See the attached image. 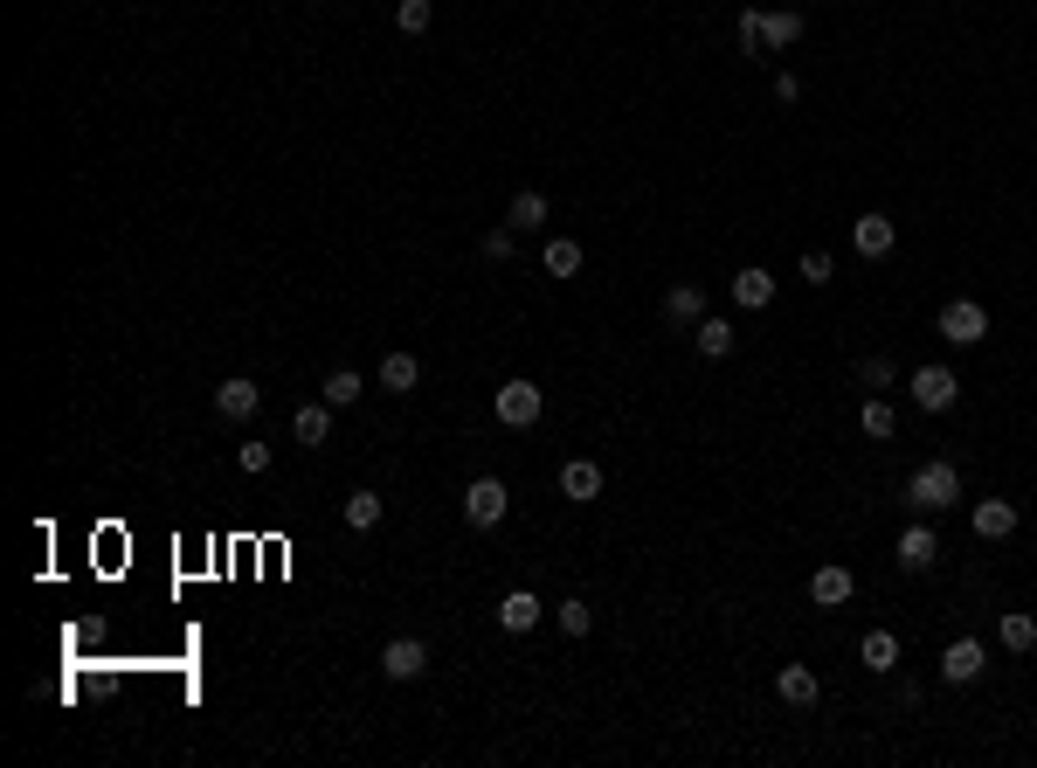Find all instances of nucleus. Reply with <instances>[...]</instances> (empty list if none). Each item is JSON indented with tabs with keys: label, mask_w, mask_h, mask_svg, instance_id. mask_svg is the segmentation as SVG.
Returning a JSON list of instances; mask_svg holds the SVG:
<instances>
[{
	"label": "nucleus",
	"mask_w": 1037,
	"mask_h": 768,
	"mask_svg": "<svg viewBox=\"0 0 1037 768\" xmlns=\"http://www.w3.org/2000/svg\"><path fill=\"white\" fill-rule=\"evenodd\" d=\"M954 499H961V471H954L948 457L920 464V471L907 478V505H913V513H948Z\"/></svg>",
	"instance_id": "1"
},
{
	"label": "nucleus",
	"mask_w": 1037,
	"mask_h": 768,
	"mask_svg": "<svg viewBox=\"0 0 1037 768\" xmlns=\"http://www.w3.org/2000/svg\"><path fill=\"white\" fill-rule=\"evenodd\" d=\"M505 513H513V492H505V478H470V484H464V519H470L478 533H492Z\"/></svg>",
	"instance_id": "2"
},
{
	"label": "nucleus",
	"mask_w": 1037,
	"mask_h": 768,
	"mask_svg": "<svg viewBox=\"0 0 1037 768\" xmlns=\"http://www.w3.org/2000/svg\"><path fill=\"white\" fill-rule=\"evenodd\" d=\"M540 408H546V395H540V381H526V374H513V381L498 388L492 416H498L505 429H533V423H540Z\"/></svg>",
	"instance_id": "3"
},
{
	"label": "nucleus",
	"mask_w": 1037,
	"mask_h": 768,
	"mask_svg": "<svg viewBox=\"0 0 1037 768\" xmlns=\"http://www.w3.org/2000/svg\"><path fill=\"white\" fill-rule=\"evenodd\" d=\"M940 340L983 347V340H989V312L975 305V298H948V305H940Z\"/></svg>",
	"instance_id": "4"
},
{
	"label": "nucleus",
	"mask_w": 1037,
	"mask_h": 768,
	"mask_svg": "<svg viewBox=\"0 0 1037 768\" xmlns=\"http://www.w3.org/2000/svg\"><path fill=\"white\" fill-rule=\"evenodd\" d=\"M907 388H913V402L927 408V416H940V408L961 402V374H954V367H920Z\"/></svg>",
	"instance_id": "5"
},
{
	"label": "nucleus",
	"mask_w": 1037,
	"mask_h": 768,
	"mask_svg": "<svg viewBox=\"0 0 1037 768\" xmlns=\"http://www.w3.org/2000/svg\"><path fill=\"white\" fill-rule=\"evenodd\" d=\"M381 671H388L394 685L422 679V671H429V644H422V637H394V644L381 651Z\"/></svg>",
	"instance_id": "6"
},
{
	"label": "nucleus",
	"mask_w": 1037,
	"mask_h": 768,
	"mask_svg": "<svg viewBox=\"0 0 1037 768\" xmlns=\"http://www.w3.org/2000/svg\"><path fill=\"white\" fill-rule=\"evenodd\" d=\"M256 402H263V388L250 381V374H229V381L215 388V408H222V423H250V416H256Z\"/></svg>",
	"instance_id": "7"
},
{
	"label": "nucleus",
	"mask_w": 1037,
	"mask_h": 768,
	"mask_svg": "<svg viewBox=\"0 0 1037 768\" xmlns=\"http://www.w3.org/2000/svg\"><path fill=\"white\" fill-rule=\"evenodd\" d=\"M560 499L595 505V499H602V464H595V457H568V464H560Z\"/></svg>",
	"instance_id": "8"
},
{
	"label": "nucleus",
	"mask_w": 1037,
	"mask_h": 768,
	"mask_svg": "<svg viewBox=\"0 0 1037 768\" xmlns=\"http://www.w3.org/2000/svg\"><path fill=\"white\" fill-rule=\"evenodd\" d=\"M940 679H948V685L983 679V644H975V637H954V644L940 651Z\"/></svg>",
	"instance_id": "9"
},
{
	"label": "nucleus",
	"mask_w": 1037,
	"mask_h": 768,
	"mask_svg": "<svg viewBox=\"0 0 1037 768\" xmlns=\"http://www.w3.org/2000/svg\"><path fill=\"white\" fill-rule=\"evenodd\" d=\"M851 242H858V256H893V242H899V229H893V215H858L851 222Z\"/></svg>",
	"instance_id": "10"
},
{
	"label": "nucleus",
	"mask_w": 1037,
	"mask_h": 768,
	"mask_svg": "<svg viewBox=\"0 0 1037 768\" xmlns=\"http://www.w3.org/2000/svg\"><path fill=\"white\" fill-rule=\"evenodd\" d=\"M934 561H940L934 527H907V533H899V568H907V575H927Z\"/></svg>",
	"instance_id": "11"
},
{
	"label": "nucleus",
	"mask_w": 1037,
	"mask_h": 768,
	"mask_svg": "<svg viewBox=\"0 0 1037 768\" xmlns=\"http://www.w3.org/2000/svg\"><path fill=\"white\" fill-rule=\"evenodd\" d=\"M969 527H975V540H1010V533H1016V505H1010V499H983Z\"/></svg>",
	"instance_id": "12"
},
{
	"label": "nucleus",
	"mask_w": 1037,
	"mask_h": 768,
	"mask_svg": "<svg viewBox=\"0 0 1037 768\" xmlns=\"http://www.w3.org/2000/svg\"><path fill=\"white\" fill-rule=\"evenodd\" d=\"M802 42V14L796 8H768L761 14V49H796Z\"/></svg>",
	"instance_id": "13"
},
{
	"label": "nucleus",
	"mask_w": 1037,
	"mask_h": 768,
	"mask_svg": "<svg viewBox=\"0 0 1037 768\" xmlns=\"http://www.w3.org/2000/svg\"><path fill=\"white\" fill-rule=\"evenodd\" d=\"M291 437H298V443H312V451H318V443L332 437V402H326V395H318V402H305V408H298V416H291Z\"/></svg>",
	"instance_id": "14"
},
{
	"label": "nucleus",
	"mask_w": 1037,
	"mask_h": 768,
	"mask_svg": "<svg viewBox=\"0 0 1037 768\" xmlns=\"http://www.w3.org/2000/svg\"><path fill=\"white\" fill-rule=\"evenodd\" d=\"M775 692H782L788 706H817L823 679H817V671H809V665H782V671H775Z\"/></svg>",
	"instance_id": "15"
},
{
	"label": "nucleus",
	"mask_w": 1037,
	"mask_h": 768,
	"mask_svg": "<svg viewBox=\"0 0 1037 768\" xmlns=\"http://www.w3.org/2000/svg\"><path fill=\"white\" fill-rule=\"evenodd\" d=\"M733 305H747V312H761V305H775V277H768L761 264H747L741 277H733Z\"/></svg>",
	"instance_id": "16"
},
{
	"label": "nucleus",
	"mask_w": 1037,
	"mask_h": 768,
	"mask_svg": "<svg viewBox=\"0 0 1037 768\" xmlns=\"http://www.w3.org/2000/svg\"><path fill=\"white\" fill-rule=\"evenodd\" d=\"M851 568H817L809 575V603H823V609H837V603H851Z\"/></svg>",
	"instance_id": "17"
},
{
	"label": "nucleus",
	"mask_w": 1037,
	"mask_h": 768,
	"mask_svg": "<svg viewBox=\"0 0 1037 768\" xmlns=\"http://www.w3.org/2000/svg\"><path fill=\"white\" fill-rule=\"evenodd\" d=\"M665 318H671V326H699V318H706V291L699 285H671L665 291Z\"/></svg>",
	"instance_id": "18"
},
{
	"label": "nucleus",
	"mask_w": 1037,
	"mask_h": 768,
	"mask_svg": "<svg viewBox=\"0 0 1037 768\" xmlns=\"http://www.w3.org/2000/svg\"><path fill=\"white\" fill-rule=\"evenodd\" d=\"M540 222H546V194L540 187H519L513 209H505V229H540Z\"/></svg>",
	"instance_id": "19"
},
{
	"label": "nucleus",
	"mask_w": 1037,
	"mask_h": 768,
	"mask_svg": "<svg viewBox=\"0 0 1037 768\" xmlns=\"http://www.w3.org/2000/svg\"><path fill=\"white\" fill-rule=\"evenodd\" d=\"M415 381H422V361H415V353H388V361H381V388H388V395H408Z\"/></svg>",
	"instance_id": "20"
},
{
	"label": "nucleus",
	"mask_w": 1037,
	"mask_h": 768,
	"mask_svg": "<svg viewBox=\"0 0 1037 768\" xmlns=\"http://www.w3.org/2000/svg\"><path fill=\"white\" fill-rule=\"evenodd\" d=\"M498 624H505V630H533V624H540V595H533V589H513V595L498 603Z\"/></svg>",
	"instance_id": "21"
},
{
	"label": "nucleus",
	"mask_w": 1037,
	"mask_h": 768,
	"mask_svg": "<svg viewBox=\"0 0 1037 768\" xmlns=\"http://www.w3.org/2000/svg\"><path fill=\"white\" fill-rule=\"evenodd\" d=\"M692 340H699V353H706V361H726V353H733V326H726V318H712V312H706L699 326H692Z\"/></svg>",
	"instance_id": "22"
},
{
	"label": "nucleus",
	"mask_w": 1037,
	"mask_h": 768,
	"mask_svg": "<svg viewBox=\"0 0 1037 768\" xmlns=\"http://www.w3.org/2000/svg\"><path fill=\"white\" fill-rule=\"evenodd\" d=\"M996 637H1003V651H1037V616L1030 609H1010L1003 624H996Z\"/></svg>",
	"instance_id": "23"
},
{
	"label": "nucleus",
	"mask_w": 1037,
	"mask_h": 768,
	"mask_svg": "<svg viewBox=\"0 0 1037 768\" xmlns=\"http://www.w3.org/2000/svg\"><path fill=\"white\" fill-rule=\"evenodd\" d=\"M318 395H326L332 408H353V402L367 395V381H361V374H353V367H332V374H326V388H318Z\"/></svg>",
	"instance_id": "24"
},
{
	"label": "nucleus",
	"mask_w": 1037,
	"mask_h": 768,
	"mask_svg": "<svg viewBox=\"0 0 1037 768\" xmlns=\"http://www.w3.org/2000/svg\"><path fill=\"white\" fill-rule=\"evenodd\" d=\"M540 264H546V277H574V270H581V242H574V236H554V242L540 250Z\"/></svg>",
	"instance_id": "25"
},
{
	"label": "nucleus",
	"mask_w": 1037,
	"mask_h": 768,
	"mask_svg": "<svg viewBox=\"0 0 1037 768\" xmlns=\"http://www.w3.org/2000/svg\"><path fill=\"white\" fill-rule=\"evenodd\" d=\"M858 658L872 665V671H893V665H899V637H893V630H864Z\"/></svg>",
	"instance_id": "26"
},
{
	"label": "nucleus",
	"mask_w": 1037,
	"mask_h": 768,
	"mask_svg": "<svg viewBox=\"0 0 1037 768\" xmlns=\"http://www.w3.org/2000/svg\"><path fill=\"white\" fill-rule=\"evenodd\" d=\"M339 513H346V527H353V533H374V527H381V513H388V505L374 499V492H353L346 505H339Z\"/></svg>",
	"instance_id": "27"
},
{
	"label": "nucleus",
	"mask_w": 1037,
	"mask_h": 768,
	"mask_svg": "<svg viewBox=\"0 0 1037 768\" xmlns=\"http://www.w3.org/2000/svg\"><path fill=\"white\" fill-rule=\"evenodd\" d=\"M858 429H864V437H893V429H899L893 402H885V395H864V408H858Z\"/></svg>",
	"instance_id": "28"
},
{
	"label": "nucleus",
	"mask_w": 1037,
	"mask_h": 768,
	"mask_svg": "<svg viewBox=\"0 0 1037 768\" xmlns=\"http://www.w3.org/2000/svg\"><path fill=\"white\" fill-rule=\"evenodd\" d=\"M429 22H437L429 0H402V8H394V28H402V35H429Z\"/></svg>",
	"instance_id": "29"
},
{
	"label": "nucleus",
	"mask_w": 1037,
	"mask_h": 768,
	"mask_svg": "<svg viewBox=\"0 0 1037 768\" xmlns=\"http://www.w3.org/2000/svg\"><path fill=\"white\" fill-rule=\"evenodd\" d=\"M554 616H560V630H568V637H589V630H595V609L581 603V595H568V603H560Z\"/></svg>",
	"instance_id": "30"
},
{
	"label": "nucleus",
	"mask_w": 1037,
	"mask_h": 768,
	"mask_svg": "<svg viewBox=\"0 0 1037 768\" xmlns=\"http://www.w3.org/2000/svg\"><path fill=\"white\" fill-rule=\"evenodd\" d=\"M858 374H864V388H872V395H878V388H893V374H899V367L885 361V353H872V361H864Z\"/></svg>",
	"instance_id": "31"
},
{
	"label": "nucleus",
	"mask_w": 1037,
	"mask_h": 768,
	"mask_svg": "<svg viewBox=\"0 0 1037 768\" xmlns=\"http://www.w3.org/2000/svg\"><path fill=\"white\" fill-rule=\"evenodd\" d=\"M741 49L761 55V8H741Z\"/></svg>",
	"instance_id": "32"
},
{
	"label": "nucleus",
	"mask_w": 1037,
	"mask_h": 768,
	"mask_svg": "<svg viewBox=\"0 0 1037 768\" xmlns=\"http://www.w3.org/2000/svg\"><path fill=\"white\" fill-rule=\"evenodd\" d=\"M236 464H242L250 478H256V471H270V443H242V451H236Z\"/></svg>",
	"instance_id": "33"
},
{
	"label": "nucleus",
	"mask_w": 1037,
	"mask_h": 768,
	"mask_svg": "<svg viewBox=\"0 0 1037 768\" xmlns=\"http://www.w3.org/2000/svg\"><path fill=\"white\" fill-rule=\"evenodd\" d=\"M513 236H519V229H492V236H484V256L505 264V256H513Z\"/></svg>",
	"instance_id": "34"
},
{
	"label": "nucleus",
	"mask_w": 1037,
	"mask_h": 768,
	"mask_svg": "<svg viewBox=\"0 0 1037 768\" xmlns=\"http://www.w3.org/2000/svg\"><path fill=\"white\" fill-rule=\"evenodd\" d=\"M802 277H809V285H830V256L823 250H802Z\"/></svg>",
	"instance_id": "35"
},
{
	"label": "nucleus",
	"mask_w": 1037,
	"mask_h": 768,
	"mask_svg": "<svg viewBox=\"0 0 1037 768\" xmlns=\"http://www.w3.org/2000/svg\"><path fill=\"white\" fill-rule=\"evenodd\" d=\"M775 98H782V104H796V98H802V77H788V70H782V77H775Z\"/></svg>",
	"instance_id": "36"
}]
</instances>
